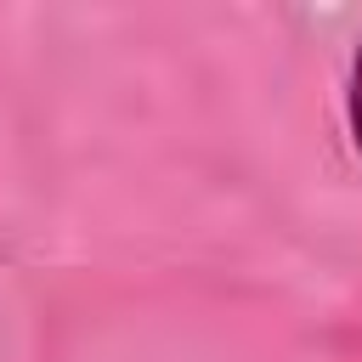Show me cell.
Here are the masks:
<instances>
[{"label":"cell","mask_w":362,"mask_h":362,"mask_svg":"<svg viewBox=\"0 0 362 362\" xmlns=\"http://www.w3.org/2000/svg\"><path fill=\"white\" fill-rule=\"evenodd\" d=\"M351 141L362 153V45H356V62H351Z\"/></svg>","instance_id":"obj_1"}]
</instances>
